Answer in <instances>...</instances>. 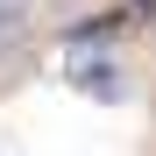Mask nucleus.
Segmentation results:
<instances>
[{
  "label": "nucleus",
  "instance_id": "2",
  "mask_svg": "<svg viewBox=\"0 0 156 156\" xmlns=\"http://www.w3.org/2000/svg\"><path fill=\"white\" fill-rule=\"evenodd\" d=\"M92 7H107V0H43L50 21H78V14H92Z\"/></svg>",
  "mask_w": 156,
  "mask_h": 156
},
{
  "label": "nucleus",
  "instance_id": "1",
  "mask_svg": "<svg viewBox=\"0 0 156 156\" xmlns=\"http://www.w3.org/2000/svg\"><path fill=\"white\" fill-rule=\"evenodd\" d=\"M43 29H50L43 0H0V71H14L21 57H29Z\"/></svg>",
  "mask_w": 156,
  "mask_h": 156
}]
</instances>
